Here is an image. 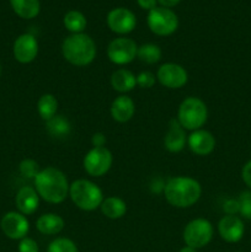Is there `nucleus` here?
<instances>
[{"instance_id": "nucleus-16", "label": "nucleus", "mask_w": 251, "mask_h": 252, "mask_svg": "<svg viewBox=\"0 0 251 252\" xmlns=\"http://www.w3.org/2000/svg\"><path fill=\"white\" fill-rule=\"evenodd\" d=\"M187 144L186 129L179 123L176 118L169 122V128L164 138V147L170 153H180Z\"/></svg>"}, {"instance_id": "nucleus-17", "label": "nucleus", "mask_w": 251, "mask_h": 252, "mask_svg": "<svg viewBox=\"0 0 251 252\" xmlns=\"http://www.w3.org/2000/svg\"><path fill=\"white\" fill-rule=\"evenodd\" d=\"M15 204L17 211L24 216H31L38 209L39 196L34 187L24 186L17 191L15 197Z\"/></svg>"}, {"instance_id": "nucleus-1", "label": "nucleus", "mask_w": 251, "mask_h": 252, "mask_svg": "<svg viewBox=\"0 0 251 252\" xmlns=\"http://www.w3.org/2000/svg\"><path fill=\"white\" fill-rule=\"evenodd\" d=\"M34 189L39 198L51 204L63 203L69 196V185L65 174L53 166H47L39 170L33 179Z\"/></svg>"}, {"instance_id": "nucleus-6", "label": "nucleus", "mask_w": 251, "mask_h": 252, "mask_svg": "<svg viewBox=\"0 0 251 252\" xmlns=\"http://www.w3.org/2000/svg\"><path fill=\"white\" fill-rule=\"evenodd\" d=\"M213 225L204 218H197L187 223L184 229V241L192 249H202L213 239Z\"/></svg>"}, {"instance_id": "nucleus-34", "label": "nucleus", "mask_w": 251, "mask_h": 252, "mask_svg": "<svg viewBox=\"0 0 251 252\" xmlns=\"http://www.w3.org/2000/svg\"><path fill=\"white\" fill-rule=\"evenodd\" d=\"M91 143H93V147H105L106 135L101 132L95 133L91 138Z\"/></svg>"}, {"instance_id": "nucleus-20", "label": "nucleus", "mask_w": 251, "mask_h": 252, "mask_svg": "<svg viewBox=\"0 0 251 252\" xmlns=\"http://www.w3.org/2000/svg\"><path fill=\"white\" fill-rule=\"evenodd\" d=\"M64 219L56 213L42 214L36 220V228L43 235H57L64 229Z\"/></svg>"}, {"instance_id": "nucleus-29", "label": "nucleus", "mask_w": 251, "mask_h": 252, "mask_svg": "<svg viewBox=\"0 0 251 252\" xmlns=\"http://www.w3.org/2000/svg\"><path fill=\"white\" fill-rule=\"evenodd\" d=\"M239 213L246 219H251V191H245L239 196Z\"/></svg>"}, {"instance_id": "nucleus-12", "label": "nucleus", "mask_w": 251, "mask_h": 252, "mask_svg": "<svg viewBox=\"0 0 251 252\" xmlns=\"http://www.w3.org/2000/svg\"><path fill=\"white\" fill-rule=\"evenodd\" d=\"M107 26L115 33L127 34L135 29L137 19L130 10L126 7H116L107 15Z\"/></svg>"}, {"instance_id": "nucleus-21", "label": "nucleus", "mask_w": 251, "mask_h": 252, "mask_svg": "<svg viewBox=\"0 0 251 252\" xmlns=\"http://www.w3.org/2000/svg\"><path fill=\"white\" fill-rule=\"evenodd\" d=\"M100 209L106 218L116 220V219H121L127 213V204L120 197L110 196L103 198Z\"/></svg>"}, {"instance_id": "nucleus-11", "label": "nucleus", "mask_w": 251, "mask_h": 252, "mask_svg": "<svg viewBox=\"0 0 251 252\" xmlns=\"http://www.w3.org/2000/svg\"><path fill=\"white\" fill-rule=\"evenodd\" d=\"M0 228L6 238L11 240H21L30 231V221L26 216L20 212H7L0 220Z\"/></svg>"}, {"instance_id": "nucleus-23", "label": "nucleus", "mask_w": 251, "mask_h": 252, "mask_svg": "<svg viewBox=\"0 0 251 252\" xmlns=\"http://www.w3.org/2000/svg\"><path fill=\"white\" fill-rule=\"evenodd\" d=\"M46 129L52 137L61 139V138H65L70 134L71 125L68 118L62 115H56L53 118L47 121Z\"/></svg>"}, {"instance_id": "nucleus-7", "label": "nucleus", "mask_w": 251, "mask_h": 252, "mask_svg": "<svg viewBox=\"0 0 251 252\" xmlns=\"http://www.w3.org/2000/svg\"><path fill=\"white\" fill-rule=\"evenodd\" d=\"M150 31L157 36H170L179 27V17L172 10L157 6L150 10L147 17Z\"/></svg>"}, {"instance_id": "nucleus-36", "label": "nucleus", "mask_w": 251, "mask_h": 252, "mask_svg": "<svg viewBox=\"0 0 251 252\" xmlns=\"http://www.w3.org/2000/svg\"><path fill=\"white\" fill-rule=\"evenodd\" d=\"M180 1H181V0H157V2L161 4V6L167 7V9H170V7L172 6H176Z\"/></svg>"}, {"instance_id": "nucleus-3", "label": "nucleus", "mask_w": 251, "mask_h": 252, "mask_svg": "<svg viewBox=\"0 0 251 252\" xmlns=\"http://www.w3.org/2000/svg\"><path fill=\"white\" fill-rule=\"evenodd\" d=\"M96 43L86 33H71L62 43V54L71 65L86 66L96 58Z\"/></svg>"}, {"instance_id": "nucleus-25", "label": "nucleus", "mask_w": 251, "mask_h": 252, "mask_svg": "<svg viewBox=\"0 0 251 252\" xmlns=\"http://www.w3.org/2000/svg\"><path fill=\"white\" fill-rule=\"evenodd\" d=\"M63 24L65 29L71 33H83L86 29V17L78 10H70L63 17Z\"/></svg>"}, {"instance_id": "nucleus-13", "label": "nucleus", "mask_w": 251, "mask_h": 252, "mask_svg": "<svg viewBox=\"0 0 251 252\" xmlns=\"http://www.w3.org/2000/svg\"><path fill=\"white\" fill-rule=\"evenodd\" d=\"M14 58L21 64H29L36 59L38 54V42L31 33L20 34L12 46Z\"/></svg>"}, {"instance_id": "nucleus-15", "label": "nucleus", "mask_w": 251, "mask_h": 252, "mask_svg": "<svg viewBox=\"0 0 251 252\" xmlns=\"http://www.w3.org/2000/svg\"><path fill=\"white\" fill-rule=\"evenodd\" d=\"M187 144L189 150L198 157H207L216 148V138L209 130L197 129L193 130L187 137Z\"/></svg>"}, {"instance_id": "nucleus-28", "label": "nucleus", "mask_w": 251, "mask_h": 252, "mask_svg": "<svg viewBox=\"0 0 251 252\" xmlns=\"http://www.w3.org/2000/svg\"><path fill=\"white\" fill-rule=\"evenodd\" d=\"M39 165L38 162L34 161L32 159H25L20 162L19 165V171L20 174L22 175L26 179H32L33 180L34 177L37 176V174L39 172Z\"/></svg>"}, {"instance_id": "nucleus-33", "label": "nucleus", "mask_w": 251, "mask_h": 252, "mask_svg": "<svg viewBox=\"0 0 251 252\" xmlns=\"http://www.w3.org/2000/svg\"><path fill=\"white\" fill-rule=\"evenodd\" d=\"M241 177L246 186L251 189V160L244 165L243 170H241Z\"/></svg>"}, {"instance_id": "nucleus-19", "label": "nucleus", "mask_w": 251, "mask_h": 252, "mask_svg": "<svg viewBox=\"0 0 251 252\" xmlns=\"http://www.w3.org/2000/svg\"><path fill=\"white\" fill-rule=\"evenodd\" d=\"M111 86L121 94L129 93L137 86V76L128 69H117L111 75Z\"/></svg>"}, {"instance_id": "nucleus-37", "label": "nucleus", "mask_w": 251, "mask_h": 252, "mask_svg": "<svg viewBox=\"0 0 251 252\" xmlns=\"http://www.w3.org/2000/svg\"><path fill=\"white\" fill-rule=\"evenodd\" d=\"M179 252H197V250H196V249L189 248V246H185V248H182Z\"/></svg>"}, {"instance_id": "nucleus-24", "label": "nucleus", "mask_w": 251, "mask_h": 252, "mask_svg": "<svg viewBox=\"0 0 251 252\" xmlns=\"http://www.w3.org/2000/svg\"><path fill=\"white\" fill-rule=\"evenodd\" d=\"M37 111L42 120L49 121L57 115L58 111V100L52 94H43L37 101Z\"/></svg>"}, {"instance_id": "nucleus-35", "label": "nucleus", "mask_w": 251, "mask_h": 252, "mask_svg": "<svg viewBox=\"0 0 251 252\" xmlns=\"http://www.w3.org/2000/svg\"><path fill=\"white\" fill-rule=\"evenodd\" d=\"M137 2L143 10H148V11H150V10H153L154 7H157V0H137Z\"/></svg>"}, {"instance_id": "nucleus-26", "label": "nucleus", "mask_w": 251, "mask_h": 252, "mask_svg": "<svg viewBox=\"0 0 251 252\" xmlns=\"http://www.w3.org/2000/svg\"><path fill=\"white\" fill-rule=\"evenodd\" d=\"M161 49L157 44L145 43L138 47L137 58L145 64H157L161 59Z\"/></svg>"}, {"instance_id": "nucleus-8", "label": "nucleus", "mask_w": 251, "mask_h": 252, "mask_svg": "<svg viewBox=\"0 0 251 252\" xmlns=\"http://www.w3.org/2000/svg\"><path fill=\"white\" fill-rule=\"evenodd\" d=\"M112 162V153L106 147H93V149L86 153L83 160L84 170L93 177H101L107 174Z\"/></svg>"}, {"instance_id": "nucleus-27", "label": "nucleus", "mask_w": 251, "mask_h": 252, "mask_svg": "<svg viewBox=\"0 0 251 252\" xmlns=\"http://www.w3.org/2000/svg\"><path fill=\"white\" fill-rule=\"evenodd\" d=\"M47 252H78V246L68 238H57L49 244Z\"/></svg>"}, {"instance_id": "nucleus-2", "label": "nucleus", "mask_w": 251, "mask_h": 252, "mask_svg": "<svg viewBox=\"0 0 251 252\" xmlns=\"http://www.w3.org/2000/svg\"><path fill=\"white\" fill-rule=\"evenodd\" d=\"M165 199L176 208H189L198 202L202 186L197 180L188 176L171 177L164 187Z\"/></svg>"}, {"instance_id": "nucleus-10", "label": "nucleus", "mask_w": 251, "mask_h": 252, "mask_svg": "<svg viewBox=\"0 0 251 252\" xmlns=\"http://www.w3.org/2000/svg\"><path fill=\"white\" fill-rule=\"evenodd\" d=\"M157 80L167 89L184 88L188 81V74L182 65L177 63H164L157 71Z\"/></svg>"}, {"instance_id": "nucleus-31", "label": "nucleus", "mask_w": 251, "mask_h": 252, "mask_svg": "<svg viewBox=\"0 0 251 252\" xmlns=\"http://www.w3.org/2000/svg\"><path fill=\"white\" fill-rule=\"evenodd\" d=\"M17 250H19V252H39V248L33 239L26 236V238L20 240Z\"/></svg>"}, {"instance_id": "nucleus-30", "label": "nucleus", "mask_w": 251, "mask_h": 252, "mask_svg": "<svg viewBox=\"0 0 251 252\" xmlns=\"http://www.w3.org/2000/svg\"><path fill=\"white\" fill-rule=\"evenodd\" d=\"M157 83V76L152 71L144 70L137 75V85L142 89H150Z\"/></svg>"}, {"instance_id": "nucleus-5", "label": "nucleus", "mask_w": 251, "mask_h": 252, "mask_svg": "<svg viewBox=\"0 0 251 252\" xmlns=\"http://www.w3.org/2000/svg\"><path fill=\"white\" fill-rule=\"evenodd\" d=\"M176 120L186 130L201 129L208 120V108L199 97L189 96L180 103Z\"/></svg>"}, {"instance_id": "nucleus-18", "label": "nucleus", "mask_w": 251, "mask_h": 252, "mask_svg": "<svg viewBox=\"0 0 251 252\" xmlns=\"http://www.w3.org/2000/svg\"><path fill=\"white\" fill-rule=\"evenodd\" d=\"M111 116L118 123H126L133 118L135 113L134 101L127 95H120L111 103Z\"/></svg>"}, {"instance_id": "nucleus-14", "label": "nucleus", "mask_w": 251, "mask_h": 252, "mask_svg": "<svg viewBox=\"0 0 251 252\" xmlns=\"http://www.w3.org/2000/svg\"><path fill=\"white\" fill-rule=\"evenodd\" d=\"M218 233L224 241L235 244L243 239L245 225L238 216H224L218 223Z\"/></svg>"}, {"instance_id": "nucleus-4", "label": "nucleus", "mask_w": 251, "mask_h": 252, "mask_svg": "<svg viewBox=\"0 0 251 252\" xmlns=\"http://www.w3.org/2000/svg\"><path fill=\"white\" fill-rule=\"evenodd\" d=\"M69 197L79 209L93 212L100 208L103 201V194L100 187L90 180L79 179L70 184Z\"/></svg>"}, {"instance_id": "nucleus-32", "label": "nucleus", "mask_w": 251, "mask_h": 252, "mask_svg": "<svg viewBox=\"0 0 251 252\" xmlns=\"http://www.w3.org/2000/svg\"><path fill=\"white\" fill-rule=\"evenodd\" d=\"M224 212L226 216H236L239 213V202L238 199H228L223 206Z\"/></svg>"}, {"instance_id": "nucleus-22", "label": "nucleus", "mask_w": 251, "mask_h": 252, "mask_svg": "<svg viewBox=\"0 0 251 252\" xmlns=\"http://www.w3.org/2000/svg\"><path fill=\"white\" fill-rule=\"evenodd\" d=\"M12 10L21 19L31 20L39 14V0H10Z\"/></svg>"}, {"instance_id": "nucleus-9", "label": "nucleus", "mask_w": 251, "mask_h": 252, "mask_svg": "<svg viewBox=\"0 0 251 252\" xmlns=\"http://www.w3.org/2000/svg\"><path fill=\"white\" fill-rule=\"evenodd\" d=\"M138 44L132 38L118 37L112 39L107 47V57L116 65H126L137 58Z\"/></svg>"}, {"instance_id": "nucleus-38", "label": "nucleus", "mask_w": 251, "mask_h": 252, "mask_svg": "<svg viewBox=\"0 0 251 252\" xmlns=\"http://www.w3.org/2000/svg\"><path fill=\"white\" fill-rule=\"evenodd\" d=\"M0 75H1V65H0Z\"/></svg>"}]
</instances>
